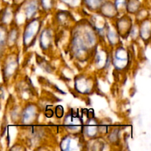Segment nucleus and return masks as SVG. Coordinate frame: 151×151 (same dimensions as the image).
I'll list each match as a JSON object with an SVG mask.
<instances>
[]
</instances>
